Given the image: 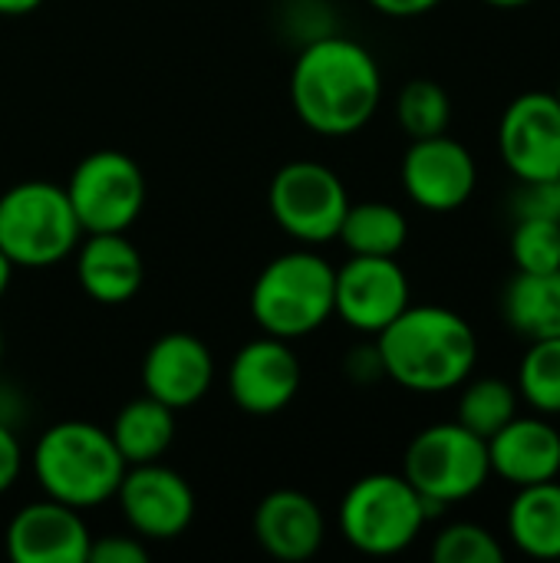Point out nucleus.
<instances>
[{
  "mask_svg": "<svg viewBox=\"0 0 560 563\" xmlns=\"http://www.w3.org/2000/svg\"><path fill=\"white\" fill-rule=\"evenodd\" d=\"M290 102L310 132L327 139L353 135L370 125L383 102L380 63L350 36L320 33L294 59Z\"/></svg>",
  "mask_w": 560,
  "mask_h": 563,
  "instance_id": "obj_1",
  "label": "nucleus"
},
{
  "mask_svg": "<svg viewBox=\"0 0 560 563\" xmlns=\"http://www.w3.org/2000/svg\"><path fill=\"white\" fill-rule=\"evenodd\" d=\"M373 340L386 379L419 396L459 389L472 379L479 363V336L472 323L436 303H409Z\"/></svg>",
  "mask_w": 560,
  "mask_h": 563,
  "instance_id": "obj_2",
  "label": "nucleus"
},
{
  "mask_svg": "<svg viewBox=\"0 0 560 563\" xmlns=\"http://www.w3.org/2000/svg\"><path fill=\"white\" fill-rule=\"evenodd\" d=\"M30 465L40 492L76 511L99 508L116 498L119 482L129 468L109 429L79 419L50 426L36 439Z\"/></svg>",
  "mask_w": 560,
  "mask_h": 563,
  "instance_id": "obj_3",
  "label": "nucleus"
},
{
  "mask_svg": "<svg viewBox=\"0 0 560 563\" xmlns=\"http://www.w3.org/2000/svg\"><path fill=\"white\" fill-rule=\"evenodd\" d=\"M337 267L317 251H287L264 264L251 287V317L261 333L304 340L333 317Z\"/></svg>",
  "mask_w": 560,
  "mask_h": 563,
  "instance_id": "obj_4",
  "label": "nucleus"
},
{
  "mask_svg": "<svg viewBox=\"0 0 560 563\" xmlns=\"http://www.w3.org/2000/svg\"><path fill=\"white\" fill-rule=\"evenodd\" d=\"M337 521L353 551L366 558H396L416 544L429 525V511L403 475L373 472L347 488Z\"/></svg>",
  "mask_w": 560,
  "mask_h": 563,
  "instance_id": "obj_5",
  "label": "nucleus"
},
{
  "mask_svg": "<svg viewBox=\"0 0 560 563\" xmlns=\"http://www.w3.org/2000/svg\"><path fill=\"white\" fill-rule=\"evenodd\" d=\"M403 478L422 495L432 521L449 505L469 501L488 485V442L459 422L429 426L409 442L403 455Z\"/></svg>",
  "mask_w": 560,
  "mask_h": 563,
  "instance_id": "obj_6",
  "label": "nucleus"
},
{
  "mask_svg": "<svg viewBox=\"0 0 560 563\" xmlns=\"http://www.w3.org/2000/svg\"><path fill=\"white\" fill-rule=\"evenodd\" d=\"M83 228L63 185L20 181L0 195V251L13 267H53L79 247Z\"/></svg>",
  "mask_w": 560,
  "mask_h": 563,
  "instance_id": "obj_7",
  "label": "nucleus"
},
{
  "mask_svg": "<svg viewBox=\"0 0 560 563\" xmlns=\"http://www.w3.org/2000/svg\"><path fill=\"white\" fill-rule=\"evenodd\" d=\"M83 234H125L145 208V175L139 162L116 148L89 152L63 185Z\"/></svg>",
  "mask_w": 560,
  "mask_h": 563,
  "instance_id": "obj_8",
  "label": "nucleus"
},
{
  "mask_svg": "<svg viewBox=\"0 0 560 563\" xmlns=\"http://www.w3.org/2000/svg\"><path fill=\"white\" fill-rule=\"evenodd\" d=\"M267 208L277 228L300 244L337 241L350 208L343 178L323 162L297 158L277 168L267 188Z\"/></svg>",
  "mask_w": 560,
  "mask_h": 563,
  "instance_id": "obj_9",
  "label": "nucleus"
},
{
  "mask_svg": "<svg viewBox=\"0 0 560 563\" xmlns=\"http://www.w3.org/2000/svg\"><path fill=\"white\" fill-rule=\"evenodd\" d=\"M409 303H413V287L396 257L350 254V261L337 267L333 313L356 333L376 336Z\"/></svg>",
  "mask_w": 560,
  "mask_h": 563,
  "instance_id": "obj_10",
  "label": "nucleus"
},
{
  "mask_svg": "<svg viewBox=\"0 0 560 563\" xmlns=\"http://www.w3.org/2000/svg\"><path fill=\"white\" fill-rule=\"evenodd\" d=\"M116 501L125 525L142 541H175L195 521L191 485L162 462L129 465L119 482Z\"/></svg>",
  "mask_w": 560,
  "mask_h": 563,
  "instance_id": "obj_11",
  "label": "nucleus"
},
{
  "mask_svg": "<svg viewBox=\"0 0 560 563\" xmlns=\"http://www.w3.org/2000/svg\"><path fill=\"white\" fill-rule=\"evenodd\" d=\"M399 178L413 205L432 214H449L475 195L479 165L462 142L442 132L429 139H413L403 155Z\"/></svg>",
  "mask_w": 560,
  "mask_h": 563,
  "instance_id": "obj_12",
  "label": "nucleus"
},
{
  "mask_svg": "<svg viewBox=\"0 0 560 563\" xmlns=\"http://www.w3.org/2000/svg\"><path fill=\"white\" fill-rule=\"evenodd\" d=\"M498 152L518 181L560 175V102L554 92H521L498 122Z\"/></svg>",
  "mask_w": 560,
  "mask_h": 563,
  "instance_id": "obj_13",
  "label": "nucleus"
},
{
  "mask_svg": "<svg viewBox=\"0 0 560 563\" xmlns=\"http://www.w3.org/2000/svg\"><path fill=\"white\" fill-rule=\"evenodd\" d=\"M300 360L287 340L257 336L244 343L228 366V396L248 416H277L300 393Z\"/></svg>",
  "mask_w": 560,
  "mask_h": 563,
  "instance_id": "obj_14",
  "label": "nucleus"
},
{
  "mask_svg": "<svg viewBox=\"0 0 560 563\" xmlns=\"http://www.w3.org/2000/svg\"><path fill=\"white\" fill-rule=\"evenodd\" d=\"M89 544L92 534L83 511L46 495L23 505L7 525V554L13 563H86Z\"/></svg>",
  "mask_w": 560,
  "mask_h": 563,
  "instance_id": "obj_15",
  "label": "nucleus"
},
{
  "mask_svg": "<svg viewBox=\"0 0 560 563\" xmlns=\"http://www.w3.org/2000/svg\"><path fill=\"white\" fill-rule=\"evenodd\" d=\"M215 383V356L191 333L158 336L142 360V386L162 406L182 412L198 406Z\"/></svg>",
  "mask_w": 560,
  "mask_h": 563,
  "instance_id": "obj_16",
  "label": "nucleus"
},
{
  "mask_svg": "<svg viewBox=\"0 0 560 563\" xmlns=\"http://www.w3.org/2000/svg\"><path fill=\"white\" fill-rule=\"evenodd\" d=\"M327 538V521L320 505L294 488H277L254 508V541L281 563L310 561Z\"/></svg>",
  "mask_w": 560,
  "mask_h": 563,
  "instance_id": "obj_17",
  "label": "nucleus"
},
{
  "mask_svg": "<svg viewBox=\"0 0 560 563\" xmlns=\"http://www.w3.org/2000/svg\"><path fill=\"white\" fill-rule=\"evenodd\" d=\"M488 462L492 475L515 488L554 482L560 475V432L548 416H515L488 439Z\"/></svg>",
  "mask_w": 560,
  "mask_h": 563,
  "instance_id": "obj_18",
  "label": "nucleus"
},
{
  "mask_svg": "<svg viewBox=\"0 0 560 563\" xmlns=\"http://www.w3.org/2000/svg\"><path fill=\"white\" fill-rule=\"evenodd\" d=\"M73 254L76 280L89 300L102 307H122L142 290L145 264L125 234H89Z\"/></svg>",
  "mask_w": 560,
  "mask_h": 563,
  "instance_id": "obj_19",
  "label": "nucleus"
},
{
  "mask_svg": "<svg viewBox=\"0 0 560 563\" xmlns=\"http://www.w3.org/2000/svg\"><path fill=\"white\" fill-rule=\"evenodd\" d=\"M512 544L531 561H560V482L525 485L505 518Z\"/></svg>",
  "mask_w": 560,
  "mask_h": 563,
  "instance_id": "obj_20",
  "label": "nucleus"
},
{
  "mask_svg": "<svg viewBox=\"0 0 560 563\" xmlns=\"http://www.w3.org/2000/svg\"><path fill=\"white\" fill-rule=\"evenodd\" d=\"M502 317L528 343L560 336V271H518L502 294Z\"/></svg>",
  "mask_w": 560,
  "mask_h": 563,
  "instance_id": "obj_21",
  "label": "nucleus"
},
{
  "mask_svg": "<svg viewBox=\"0 0 560 563\" xmlns=\"http://www.w3.org/2000/svg\"><path fill=\"white\" fill-rule=\"evenodd\" d=\"M109 435L119 455L125 459V465L158 462L175 442V409L162 406L158 399L145 393L139 399H129L116 412Z\"/></svg>",
  "mask_w": 560,
  "mask_h": 563,
  "instance_id": "obj_22",
  "label": "nucleus"
},
{
  "mask_svg": "<svg viewBox=\"0 0 560 563\" xmlns=\"http://www.w3.org/2000/svg\"><path fill=\"white\" fill-rule=\"evenodd\" d=\"M337 241H343L350 254L399 257V251L409 241V221L389 201H360V205L350 201Z\"/></svg>",
  "mask_w": 560,
  "mask_h": 563,
  "instance_id": "obj_23",
  "label": "nucleus"
},
{
  "mask_svg": "<svg viewBox=\"0 0 560 563\" xmlns=\"http://www.w3.org/2000/svg\"><path fill=\"white\" fill-rule=\"evenodd\" d=\"M518 402H521V396L508 379L482 376V379L462 383L455 422L488 442L495 432H502L518 416Z\"/></svg>",
  "mask_w": 560,
  "mask_h": 563,
  "instance_id": "obj_24",
  "label": "nucleus"
},
{
  "mask_svg": "<svg viewBox=\"0 0 560 563\" xmlns=\"http://www.w3.org/2000/svg\"><path fill=\"white\" fill-rule=\"evenodd\" d=\"M515 389L538 416H560V336L528 343Z\"/></svg>",
  "mask_w": 560,
  "mask_h": 563,
  "instance_id": "obj_25",
  "label": "nucleus"
},
{
  "mask_svg": "<svg viewBox=\"0 0 560 563\" xmlns=\"http://www.w3.org/2000/svg\"><path fill=\"white\" fill-rule=\"evenodd\" d=\"M396 122L409 139H429L449 132L452 99L436 79H409L396 99Z\"/></svg>",
  "mask_w": 560,
  "mask_h": 563,
  "instance_id": "obj_26",
  "label": "nucleus"
},
{
  "mask_svg": "<svg viewBox=\"0 0 560 563\" xmlns=\"http://www.w3.org/2000/svg\"><path fill=\"white\" fill-rule=\"evenodd\" d=\"M512 261L528 274L560 271V221L545 214L518 218L512 231Z\"/></svg>",
  "mask_w": 560,
  "mask_h": 563,
  "instance_id": "obj_27",
  "label": "nucleus"
},
{
  "mask_svg": "<svg viewBox=\"0 0 560 563\" xmlns=\"http://www.w3.org/2000/svg\"><path fill=\"white\" fill-rule=\"evenodd\" d=\"M432 561L436 563H505L502 541L472 521H455L442 528L432 541Z\"/></svg>",
  "mask_w": 560,
  "mask_h": 563,
  "instance_id": "obj_28",
  "label": "nucleus"
},
{
  "mask_svg": "<svg viewBox=\"0 0 560 563\" xmlns=\"http://www.w3.org/2000/svg\"><path fill=\"white\" fill-rule=\"evenodd\" d=\"M515 218L525 214H545L560 221V175L548 178V181H521V188L512 198Z\"/></svg>",
  "mask_w": 560,
  "mask_h": 563,
  "instance_id": "obj_29",
  "label": "nucleus"
},
{
  "mask_svg": "<svg viewBox=\"0 0 560 563\" xmlns=\"http://www.w3.org/2000/svg\"><path fill=\"white\" fill-rule=\"evenodd\" d=\"M149 548L135 534H106L92 538L86 563H145Z\"/></svg>",
  "mask_w": 560,
  "mask_h": 563,
  "instance_id": "obj_30",
  "label": "nucleus"
},
{
  "mask_svg": "<svg viewBox=\"0 0 560 563\" xmlns=\"http://www.w3.org/2000/svg\"><path fill=\"white\" fill-rule=\"evenodd\" d=\"M23 472V449L13 429L0 419V495L13 488V482Z\"/></svg>",
  "mask_w": 560,
  "mask_h": 563,
  "instance_id": "obj_31",
  "label": "nucleus"
},
{
  "mask_svg": "<svg viewBox=\"0 0 560 563\" xmlns=\"http://www.w3.org/2000/svg\"><path fill=\"white\" fill-rule=\"evenodd\" d=\"M347 376L353 383H376V379H386L383 373V360H380V350L376 343H366V346H356L347 360Z\"/></svg>",
  "mask_w": 560,
  "mask_h": 563,
  "instance_id": "obj_32",
  "label": "nucleus"
},
{
  "mask_svg": "<svg viewBox=\"0 0 560 563\" xmlns=\"http://www.w3.org/2000/svg\"><path fill=\"white\" fill-rule=\"evenodd\" d=\"M373 10H380L383 16H396V20H413L422 16L429 10H436L442 0H366Z\"/></svg>",
  "mask_w": 560,
  "mask_h": 563,
  "instance_id": "obj_33",
  "label": "nucleus"
},
{
  "mask_svg": "<svg viewBox=\"0 0 560 563\" xmlns=\"http://www.w3.org/2000/svg\"><path fill=\"white\" fill-rule=\"evenodd\" d=\"M40 7L43 0H0V16H26Z\"/></svg>",
  "mask_w": 560,
  "mask_h": 563,
  "instance_id": "obj_34",
  "label": "nucleus"
},
{
  "mask_svg": "<svg viewBox=\"0 0 560 563\" xmlns=\"http://www.w3.org/2000/svg\"><path fill=\"white\" fill-rule=\"evenodd\" d=\"M10 280H13V261L0 251V300H3V294L10 290Z\"/></svg>",
  "mask_w": 560,
  "mask_h": 563,
  "instance_id": "obj_35",
  "label": "nucleus"
},
{
  "mask_svg": "<svg viewBox=\"0 0 560 563\" xmlns=\"http://www.w3.org/2000/svg\"><path fill=\"white\" fill-rule=\"evenodd\" d=\"M488 7H498V10H518V7H528L531 0H485Z\"/></svg>",
  "mask_w": 560,
  "mask_h": 563,
  "instance_id": "obj_36",
  "label": "nucleus"
},
{
  "mask_svg": "<svg viewBox=\"0 0 560 563\" xmlns=\"http://www.w3.org/2000/svg\"><path fill=\"white\" fill-rule=\"evenodd\" d=\"M0 360H3V330H0Z\"/></svg>",
  "mask_w": 560,
  "mask_h": 563,
  "instance_id": "obj_37",
  "label": "nucleus"
},
{
  "mask_svg": "<svg viewBox=\"0 0 560 563\" xmlns=\"http://www.w3.org/2000/svg\"><path fill=\"white\" fill-rule=\"evenodd\" d=\"M554 96H558V102H560V86H558V92H554Z\"/></svg>",
  "mask_w": 560,
  "mask_h": 563,
  "instance_id": "obj_38",
  "label": "nucleus"
}]
</instances>
